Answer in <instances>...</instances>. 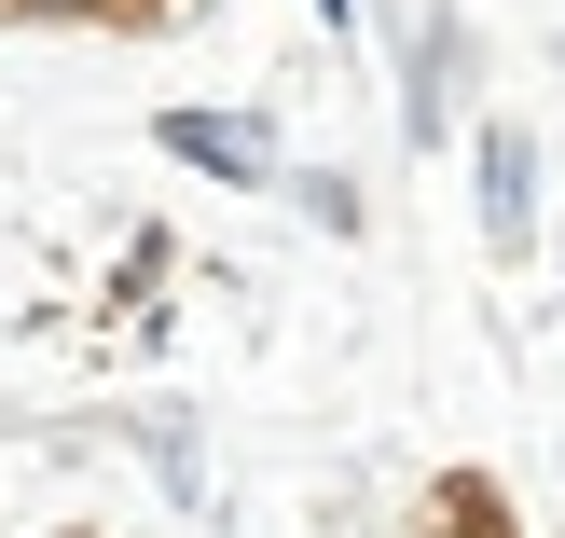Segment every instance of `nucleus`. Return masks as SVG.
I'll use <instances>...</instances> for the list:
<instances>
[{"mask_svg": "<svg viewBox=\"0 0 565 538\" xmlns=\"http://www.w3.org/2000/svg\"><path fill=\"white\" fill-rule=\"evenodd\" d=\"M318 28H359V0H318Z\"/></svg>", "mask_w": 565, "mask_h": 538, "instance_id": "20e7f679", "label": "nucleus"}, {"mask_svg": "<svg viewBox=\"0 0 565 538\" xmlns=\"http://www.w3.org/2000/svg\"><path fill=\"white\" fill-rule=\"evenodd\" d=\"M166 166L263 193V180H276V125H248V110H166Z\"/></svg>", "mask_w": 565, "mask_h": 538, "instance_id": "f257e3e1", "label": "nucleus"}, {"mask_svg": "<svg viewBox=\"0 0 565 538\" xmlns=\"http://www.w3.org/2000/svg\"><path fill=\"white\" fill-rule=\"evenodd\" d=\"M469 166H483V235L524 263V249H539V152H524V125H483Z\"/></svg>", "mask_w": 565, "mask_h": 538, "instance_id": "f03ea898", "label": "nucleus"}, {"mask_svg": "<svg viewBox=\"0 0 565 538\" xmlns=\"http://www.w3.org/2000/svg\"><path fill=\"white\" fill-rule=\"evenodd\" d=\"M428 538H511V511H497V484H483V470H456V484L428 497Z\"/></svg>", "mask_w": 565, "mask_h": 538, "instance_id": "7ed1b4c3", "label": "nucleus"}, {"mask_svg": "<svg viewBox=\"0 0 565 538\" xmlns=\"http://www.w3.org/2000/svg\"><path fill=\"white\" fill-rule=\"evenodd\" d=\"M110 14H152V0H110Z\"/></svg>", "mask_w": 565, "mask_h": 538, "instance_id": "39448f33", "label": "nucleus"}]
</instances>
